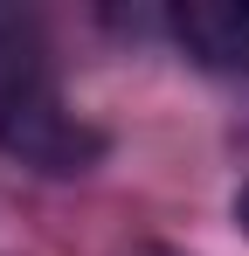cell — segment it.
Segmentation results:
<instances>
[{"label": "cell", "mask_w": 249, "mask_h": 256, "mask_svg": "<svg viewBox=\"0 0 249 256\" xmlns=\"http://www.w3.org/2000/svg\"><path fill=\"white\" fill-rule=\"evenodd\" d=\"M166 35L214 76H249V0H173Z\"/></svg>", "instance_id": "cell-2"}, {"label": "cell", "mask_w": 249, "mask_h": 256, "mask_svg": "<svg viewBox=\"0 0 249 256\" xmlns=\"http://www.w3.org/2000/svg\"><path fill=\"white\" fill-rule=\"evenodd\" d=\"M236 228H242V236H249V187H242V194H236Z\"/></svg>", "instance_id": "cell-4"}, {"label": "cell", "mask_w": 249, "mask_h": 256, "mask_svg": "<svg viewBox=\"0 0 249 256\" xmlns=\"http://www.w3.org/2000/svg\"><path fill=\"white\" fill-rule=\"evenodd\" d=\"M48 76V35L28 7H0V97Z\"/></svg>", "instance_id": "cell-3"}, {"label": "cell", "mask_w": 249, "mask_h": 256, "mask_svg": "<svg viewBox=\"0 0 249 256\" xmlns=\"http://www.w3.org/2000/svg\"><path fill=\"white\" fill-rule=\"evenodd\" d=\"M111 138L104 125H90L83 111H70V97L56 90V76L21 84L0 97V160L35 180H83L104 166Z\"/></svg>", "instance_id": "cell-1"}]
</instances>
